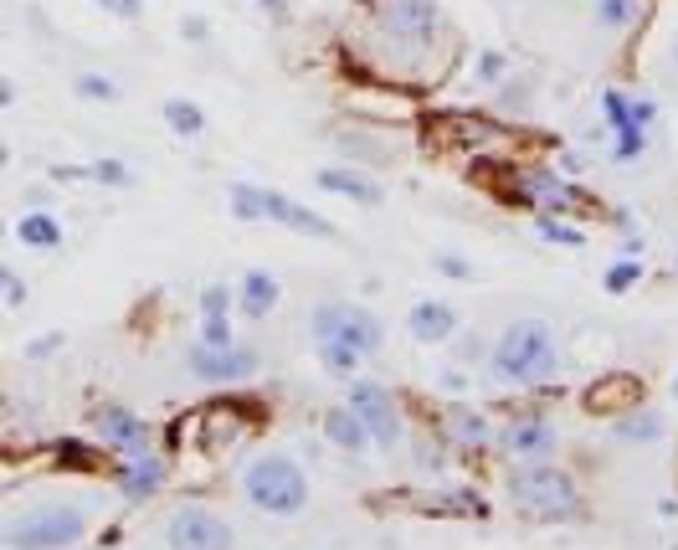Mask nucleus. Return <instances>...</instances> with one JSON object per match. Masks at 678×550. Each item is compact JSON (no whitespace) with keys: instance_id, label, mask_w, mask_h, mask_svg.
Segmentation results:
<instances>
[{"instance_id":"35","label":"nucleus","mask_w":678,"mask_h":550,"mask_svg":"<svg viewBox=\"0 0 678 550\" xmlns=\"http://www.w3.org/2000/svg\"><path fill=\"white\" fill-rule=\"evenodd\" d=\"M473 73H478V82H504L509 78V57H504V52H484Z\"/></svg>"},{"instance_id":"15","label":"nucleus","mask_w":678,"mask_h":550,"mask_svg":"<svg viewBox=\"0 0 678 550\" xmlns=\"http://www.w3.org/2000/svg\"><path fill=\"white\" fill-rule=\"evenodd\" d=\"M407 330H411L417 345H443V340L458 334V309L443 304V298H417L411 315H407Z\"/></svg>"},{"instance_id":"24","label":"nucleus","mask_w":678,"mask_h":550,"mask_svg":"<svg viewBox=\"0 0 678 550\" xmlns=\"http://www.w3.org/2000/svg\"><path fill=\"white\" fill-rule=\"evenodd\" d=\"M632 108H638V99H632V93H622V88H606V93H601V118H606V129H612V135H622V129H638Z\"/></svg>"},{"instance_id":"5","label":"nucleus","mask_w":678,"mask_h":550,"mask_svg":"<svg viewBox=\"0 0 678 550\" xmlns=\"http://www.w3.org/2000/svg\"><path fill=\"white\" fill-rule=\"evenodd\" d=\"M370 21L381 41H391L401 57H422L443 41L447 21L437 0H370Z\"/></svg>"},{"instance_id":"14","label":"nucleus","mask_w":678,"mask_h":550,"mask_svg":"<svg viewBox=\"0 0 678 550\" xmlns=\"http://www.w3.org/2000/svg\"><path fill=\"white\" fill-rule=\"evenodd\" d=\"M268 221H278V227H289V232H298V236H319V242H334V236H340L330 217L309 212L304 201L283 196V191H268Z\"/></svg>"},{"instance_id":"42","label":"nucleus","mask_w":678,"mask_h":550,"mask_svg":"<svg viewBox=\"0 0 678 550\" xmlns=\"http://www.w3.org/2000/svg\"><path fill=\"white\" fill-rule=\"evenodd\" d=\"M674 401H678V375H674Z\"/></svg>"},{"instance_id":"40","label":"nucleus","mask_w":678,"mask_h":550,"mask_svg":"<svg viewBox=\"0 0 678 550\" xmlns=\"http://www.w3.org/2000/svg\"><path fill=\"white\" fill-rule=\"evenodd\" d=\"M632 118H638V129H648V124L658 118V103H653V99H638V108H632Z\"/></svg>"},{"instance_id":"33","label":"nucleus","mask_w":678,"mask_h":550,"mask_svg":"<svg viewBox=\"0 0 678 550\" xmlns=\"http://www.w3.org/2000/svg\"><path fill=\"white\" fill-rule=\"evenodd\" d=\"M62 345H67V334H62V330H47V334H37V340L26 345V360H52Z\"/></svg>"},{"instance_id":"31","label":"nucleus","mask_w":678,"mask_h":550,"mask_svg":"<svg viewBox=\"0 0 678 550\" xmlns=\"http://www.w3.org/2000/svg\"><path fill=\"white\" fill-rule=\"evenodd\" d=\"M535 232H540L545 242H555V247H581L586 242L581 227H561L555 217H535Z\"/></svg>"},{"instance_id":"2","label":"nucleus","mask_w":678,"mask_h":550,"mask_svg":"<svg viewBox=\"0 0 678 550\" xmlns=\"http://www.w3.org/2000/svg\"><path fill=\"white\" fill-rule=\"evenodd\" d=\"M561 371V345L545 319H514L488 355V381L499 386H545Z\"/></svg>"},{"instance_id":"22","label":"nucleus","mask_w":678,"mask_h":550,"mask_svg":"<svg viewBox=\"0 0 678 550\" xmlns=\"http://www.w3.org/2000/svg\"><path fill=\"white\" fill-rule=\"evenodd\" d=\"M591 16L601 31H632L642 21V0H591Z\"/></svg>"},{"instance_id":"23","label":"nucleus","mask_w":678,"mask_h":550,"mask_svg":"<svg viewBox=\"0 0 678 550\" xmlns=\"http://www.w3.org/2000/svg\"><path fill=\"white\" fill-rule=\"evenodd\" d=\"M612 437H617V443H658L663 417L658 412H627V417L612 422Z\"/></svg>"},{"instance_id":"16","label":"nucleus","mask_w":678,"mask_h":550,"mask_svg":"<svg viewBox=\"0 0 678 550\" xmlns=\"http://www.w3.org/2000/svg\"><path fill=\"white\" fill-rule=\"evenodd\" d=\"M278 298H283V283L268 273V268H247L242 283H236V309L247 319H268L278 309Z\"/></svg>"},{"instance_id":"28","label":"nucleus","mask_w":678,"mask_h":550,"mask_svg":"<svg viewBox=\"0 0 678 550\" xmlns=\"http://www.w3.org/2000/svg\"><path fill=\"white\" fill-rule=\"evenodd\" d=\"M638 278H642L638 257H617V263L601 273V289H606V294H627V289H638Z\"/></svg>"},{"instance_id":"13","label":"nucleus","mask_w":678,"mask_h":550,"mask_svg":"<svg viewBox=\"0 0 678 550\" xmlns=\"http://www.w3.org/2000/svg\"><path fill=\"white\" fill-rule=\"evenodd\" d=\"M314 186L330 191V196L355 201V206H381V201H386V186H381V180H370L366 170H349V165H324V170H314Z\"/></svg>"},{"instance_id":"32","label":"nucleus","mask_w":678,"mask_h":550,"mask_svg":"<svg viewBox=\"0 0 678 550\" xmlns=\"http://www.w3.org/2000/svg\"><path fill=\"white\" fill-rule=\"evenodd\" d=\"M88 170H93L98 186H135V170H129L124 159H93Z\"/></svg>"},{"instance_id":"36","label":"nucleus","mask_w":678,"mask_h":550,"mask_svg":"<svg viewBox=\"0 0 678 550\" xmlns=\"http://www.w3.org/2000/svg\"><path fill=\"white\" fill-rule=\"evenodd\" d=\"M201 345H232V319H201Z\"/></svg>"},{"instance_id":"41","label":"nucleus","mask_w":678,"mask_h":550,"mask_svg":"<svg viewBox=\"0 0 678 550\" xmlns=\"http://www.w3.org/2000/svg\"><path fill=\"white\" fill-rule=\"evenodd\" d=\"M186 37H191V41H206V37H212V31H206V26H201V21H186Z\"/></svg>"},{"instance_id":"43","label":"nucleus","mask_w":678,"mask_h":550,"mask_svg":"<svg viewBox=\"0 0 678 550\" xmlns=\"http://www.w3.org/2000/svg\"><path fill=\"white\" fill-rule=\"evenodd\" d=\"M674 67H678V41H674Z\"/></svg>"},{"instance_id":"27","label":"nucleus","mask_w":678,"mask_h":550,"mask_svg":"<svg viewBox=\"0 0 678 550\" xmlns=\"http://www.w3.org/2000/svg\"><path fill=\"white\" fill-rule=\"evenodd\" d=\"M78 99H88V103H118L124 93H118V82L108 78V73H78Z\"/></svg>"},{"instance_id":"1","label":"nucleus","mask_w":678,"mask_h":550,"mask_svg":"<svg viewBox=\"0 0 678 550\" xmlns=\"http://www.w3.org/2000/svg\"><path fill=\"white\" fill-rule=\"evenodd\" d=\"M309 340L319 360L334 375H355L370 355H381L386 345V324L370 315L366 304H349V298H319L309 315Z\"/></svg>"},{"instance_id":"20","label":"nucleus","mask_w":678,"mask_h":550,"mask_svg":"<svg viewBox=\"0 0 678 550\" xmlns=\"http://www.w3.org/2000/svg\"><path fill=\"white\" fill-rule=\"evenodd\" d=\"M227 206H232L236 221H268V186L232 180V186H227Z\"/></svg>"},{"instance_id":"17","label":"nucleus","mask_w":678,"mask_h":550,"mask_svg":"<svg viewBox=\"0 0 678 550\" xmlns=\"http://www.w3.org/2000/svg\"><path fill=\"white\" fill-rule=\"evenodd\" d=\"M324 437H330V448L340 452H366L375 437H370V427L355 417V407L349 401H340V407H330L324 412Z\"/></svg>"},{"instance_id":"7","label":"nucleus","mask_w":678,"mask_h":550,"mask_svg":"<svg viewBox=\"0 0 678 550\" xmlns=\"http://www.w3.org/2000/svg\"><path fill=\"white\" fill-rule=\"evenodd\" d=\"M165 546L170 550H232L236 530L216 510L186 504V510H175L170 520H165Z\"/></svg>"},{"instance_id":"30","label":"nucleus","mask_w":678,"mask_h":550,"mask_svg":"<svg viewBox=\"0 0 678 550\" xmlns=\"http://www.w3.org/2000/svg\"><path fill=\"white\" fill-rule=\"evenodd\" d=\"M648 155V129H622V135H612V159L617 165H632V159Z\"/></svg>"},{"instance_id":"18","label":"nucleus","mask_w":678,"mask_h":550,"mask_svg":"<svg viewBox=\"0 0 678 550\" xmlns=\"http://www.w3.org/2000/svg\"><path fill=\"white\" fill-rule=\"evenodd\" d=\"M165 463H159V458H150V452H144V458H124V469H118V494H124V499H150V494L159 489V484H165Z\"/></svg>"},{"instance_id":"38","label":"nucleus","mask_w":678,"mask_h":550,"mask_svg":"<svg viewBox=\"0 0 678 550\" xmlns=\"http://www.w3.org/2000/svg\"><path fill=\"white\" fill-rule=\"evenodd\" d=\"M93 5H103V11L118 16V21H139V16H144V0H93Z\"/></svg>"},{"instance_id":"19","label":"nucleus","mask_w":678,"mask_h":550,"mask_svg":"<svg viewBox=\"0 0 678 550\" xmlns=\"http://www.w3.org/2000/svg\"><path fill=\"white\" fill-rule=\"evenodd\" d=\"M16 242L21 247H31V253H57L62 247V221L41 206V212H26L16 221Z\"/></svg>"},{"instance_id":"26","label":"nucleus","mask_w":678,"mask_h":550,"mask_svg":"<svg viewBox=\"0 0 678 550\" xmlns=\"http://www.w3.org/2000/svg\"><path fill=\"white\" fill-rule=\"evenodd\" d=\"M232 309H236L232 283H206L201 289V319H232Z\"/></svg>"},{"instance_id":"25","label":"nucleus","mask_w":678,"mask_h":550,"mask_svg":"<svg viewBox=\"0 0 678 550\" xmlns=\"http://www.w3.org/2000/svg\"><path fill=\"white\" fill-rule=\"evenodd\" d=\"M165 124H170L180 139H195V135H206V114L195 108L191 99H165Z\"/></svg>"},{"instance_id":"9","label":"nucleus","mask_w":678,"mask_h":550,"mask_svg":"<svg viewBox=\"0 0 678 550\" xmlns=\"http://www.w3.org/2000/svg\"><path fill=\"white\" fill-rule=\"evenodd\" d=\"M349 407H355V417L370 427V437L381 443V448H396L401 443V407H396V396L381 386V381H370V375H355L349 381Z\"/></svg>"},{"instance_id":"4","label":"nucleus","mask_w":678,"mask_h":550,"mask_svg":"<svg viewBox=\"0 0 678 550\" xmlns=\"http://www.w3.org/2000/svg\"><path fill=\"white\" fill-rule=\"evenodd\" d=\"M509 504L529 520H576L581 514V489L576 478L555 463H514L504 478Z\"/></svg>"},{"instance_id":"3","label":"nucleus","mask_w":678,"mask_h":550,"mask_svg":"<svg viewBox=\"0 0 678 550\" xmlns=\"http://www.w3.org/2000/svg\"><path fill=\"white\" fill-rule=\"evenodd\" d=\"M242 494L253 510L272 514V520H293L309 510V473L289 452H257L242 469Z\"/></svg>"},{"instance_id":"39","label":"nucleus","mask_w":678,"mask_h":550,"mask_svg":"<svg viewBox=\"0 0 678 550\" xmlns=\"http://www.w3.org/2000/svg\"><path fill=\"white\" fill-rule=\"evenodd\" d=\"M437 386H443L447 396H463L468 392V375L463 371H443V375H437Z\"/></svg>"},{"instance_id":"29","label":"nucleus","mask_w":678,"mask_h":550,"mask_svg":"<svg viewBox=\"0 0 678 550\" xmlns=\"http://www.w3.org/2000/svg\"><path fill=\"white\" fill-rule=\"evenodd\" d=\"M334 144H340L345 155H355V159H375V165H386V159H391L386 144H375V139L366 144V135H349V129H340V135H334Z\"/></svg>"},{"instance_id":"6","label":"nucleus","mask_w":678,"mask_h":550,"mask_svg":"<svg viewBox=\"0 0 678 550\" xmlns=\"http://www.w3.org/2000/svg\"><path fill=\"white\" fill-rule=\"evenodd\" d=\"M93 525L82 504H37L5 520V550H67Z\"/></svg>"},{"instance_id":"34","label":"nucleus","mask_w":678,"mask_h":550,"mask_svg":"<svg viewBox=\"0 0 678 550\" xmlns=\"http://www.w3.org/2000/svg\"><path fill=\"white\" fill-rule=\"evenodd\" d=\"M432 268H437L443 278H458V283H468V278H473V263H468V257H458V253H437V257H432Z\"/></svg>"},{"instance_id":"21","label":"nucleus","mask_w":678,"mask_h":550,"mask_svg":"<svg viewBox=\"0 0 678 550\" xmlns=\"http://www.w3.org/2000/svg\"><path fill=\"white\" fill-rule=\"evenodd\" d=\"M447 437H452L458 448H488V443H494V427H488L478 412L452 407V412H447Z\"/></svg>"},{"instance_id":"10","label":"nucleus","mask_w":678,"mask_h":550,"mask_svg":"<svg viewBox=\"0 0 678 550\" xmlns=\"http://www.w3.org/2000/svg\"><path fill=\"white\" fill-rule=\"evenodd\" d=\"M499 448H504V458H514V463H550V452H555V427L545 422V417H514V422H504L499 427V437H494Z\"/></svg>"},{"instance_id":"37","label":"nucleus","mask_w":678,"mask_h":550,"mask_svg":"<svg viewBox=\"0 0 678 550\" xmlns=\"http://www.w3.org/2000/svg\"><path fill=\"white\" fill-rule=\"evenodd\" d=\"M0 289H5V309H21V304H26V283L16 278V268H0Z\"/></svg>"},{"instance_id":"8","label":"nucleus","mask_w":678,"mask_h":550,"mask_svg":"<svg viewBox=\"0 0 678 550\" xmlns=\"http://www.w3.org/2000/svg\"><path fill=\"white\" fill-rule=\"evenodd\" d=\"M186 366H191V375L206 381V386H236V381L257 375V350L242 345V340H232V345H201V340H195L191 355H186Z\"/></svg>"},{"instance_id":"12","label":"nucleus","mask_w":678,"mask_h":550,"mask_svg":"<svg viewBox=\"0 0 678 550\" xmlns=\"http://www.w3.org/2000/svg\"><path fill=\"white\" fill-rule=\"evenodd\" d=\"M514 196L524 206H540V212H561V206H576L581 191L561 176V170H524L520 186H514Z\"/></svg>"},{"instance_id":"11","label":"nucleus","mask_w":678,"mask_h":550,"mask_svg":"<svg viewBox=\"0 0 678 550\" xmlns=\"http://www.w3.org/2000/svg\"><path fill=\"white\" fill-rule=\"evenodd\" d=\"M93 427H98V443L124 452V458H144V448H150V427L139 422V412L118 407V401H103V407H98Z\"/></svg>"}]
</instances>
